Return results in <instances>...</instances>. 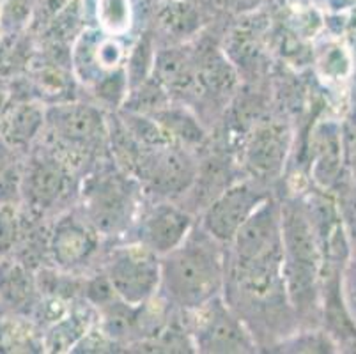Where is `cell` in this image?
Instances as JSON below:
<instances>
[{
    "mask_svg": "<svg viewBox=\"0 0 356 354\" xmlns=\"http://www.w3.org/2000/svg\"><path fill=\"white\" fill-rule=\"evenodd\" d=\"M184 314L190 317L186 331L197 353L245 354L259 351V344L250 328L232 310L223 294L204 307Z\"/></svg>",
    "mask_w": 356,
    "mask_h": 354,
    "instance_id": "cell-6",
    "label": "cell"
},
{
    "mask_svg": "<svg viewBox=\"0 0 356 354\" xmlns=\"http://www.w3.org/2000/svg\"><path fill=\"white\" fill-rule=\"evenodd\" d=\"M44 124H47V110L32 103H25L2 117L0 133L9 145L24 151L44 131Z\"/></svg>",
    "mask_w": 356,
    "mask_h": 354,
    "instance_id": "cell-15",
    "label": "cell"
},
{
    "mask_svg": "<svg viewBox=\"0 0 356 354\" xmlns=\"http://www.w3.org/2000/svg\"><path fill=\"white\" fill-rule=\"evenodd\" d=\"M271 347H280L275 351H284V353H337L339 351V346L328 335V331L317 328L293 331L291 335Z\"/></svg>",
    "mask_w": 356,
    "mask_h": 354,
    "instance_id": "cell-19",
    "label": "cell"
},
{
    "mask_svg": "<svg viewBox=\"0 0 356 354\" xmlns=\"http://www.w3.org/2000/svg\"><path fill=\"white\" fill-rule=\"evenodd\" d=\"M55 147L64 156L95 152L108 140L110 128L99 108L87 103H64L47 110V124Z\"/></svg>",
    "mask_w": 356,
    "mask_h": 354,
    "instance_id": "cell-8",
    "label": "cell"
},
{
    "mask_svg": "<svg viewBox=\"0 0 356 354\" xmlns=\"http://www.w3.org/2000/svg\"><path fill=\"white\" fill-rule=\"evenodd\" d=\"M341 289L349 316H351L353 323L356 324V250H353L348 262L342 268Z\"/></svg>",
    "mask_w": 356,
    "mask_h": 354,
    "instance_id": "cell-24",
    "label": "cell"
},
{
    "mask_svg": "<svg viewBox=\"0 0 356 354\" xmlns=\"http://www.w3.org/2000/svg\"><path fill=\"white\" fill-rule=\"evenodd\" d=\"M73 188L70 161L59 149H44L27 160L22 181V197L31 209L43 214L59 206Z\"/></svg>",
    "mask_w": 356,
    "mask_h": 354,
    "instance_id": "cell-10",
    "label": "cell"
},
{
    "mask_svg": "<svg viewBox=\"0 0 356 354\" xmlns=\"http://www.w3.org/2000/svg\"><path fill=\"white\" fill-rule=\"evenodd\" d=\"M342 142H344L346 170L356 181V105L342 124Z\"/></svg>",
    "mask_w": 356,
    "mask_h": 354,
    "instance_id": "cell-25",
    "label": "cell"
},
{
    "mask_svg": "<svg viewBox=\"0 0 356 354\" xmlns=\"http://www.w3.org/2000/svg\"><path fill=\"white\" fill-rule=\"evenodd\" d=\"M199 170L192 149L176 142L140 145L128 174L151 200H176L188 193Z\"/></svg>",
    "mask_w": 356,
    "mask_h": 354,
    "instance_id": "cell-4",
    "label": "cell"
},
{
    "mask_svg": "<svg viewBox=\"0 0 356 354\" xmlns=\"http://www.w3.org/2000/svg\"><path fill=\"white\" fill-rule=\"evenodd\" d=\"M103 275L122 303L129 307L158 298L161 282V257L137 241H124L106 250Z\"/></svg>",
    "mask_w": 356,
    "mask_h": 354,
    "instance_id": "cell-5",
    "label": "cell"
},
{
    "mask_svg": "<svg viewBox=\"0 0 356 354\" xmlns=\"http://www.w3.org/2000/svg\"><path fill=\"white\" fill-rule=\"evenodd\" d=\"M341 223L351 245V252L356 250V181L346 174L332 190Z\"/></svg>",
    "mask_w": 356,
    "mask_h": 354,
    "instance_id": "cell-20",
    "label": "cell"
},
{
    "mask_svg": "<svg viewBox=\"0 0 356 354\" xmlns=\"http://www.w3.org/2000/svg\"><path fill=\"white\" fill-rule=\"evenodd\" d=\"M270 195L268 186L250 177L236 179L200 211L197 223L213 239L229 246L243 223Z\"/></svg>",
    "mask_w": 356,
    "mask_h": 354,
    "instance_id": "cell-7",
    "label": "cell"
},
{
    "mask_svg": "<svg viewBox=\"0 0 356 354\" xmlns=\"http://www.w3.org/2000/svg\"><path fill=\"white\" fill-rule=\"evenodd\" d=\"M98 19L103 31L110 35H121L131 27L129 0H99Z\"/></svg>",
    "mask_w": 356,
    "mask_h": 354,
    "instance_id": "cell-22",
    "label": "cell"
},
{
    "mask_svg": "<svg viewBox=\"0 0 356 354\" xmlns=\"http://www.w3.org/2000/svg\"><path fill=\"white\" fill-rule=\"evenodd\" d=\"M18 151L0 136V204H15L22 197L25 163Z\"/></svg>",
    "mask_w": 356,
    "mask_h": 354,
    "instance_id": "cell-17",
    "label": "cell"
},
{
    "mask_svg": "<svg viewBox=\"0 0 356 354\" xmlns=\"http://www.w3.org/2000/svg\"><path fill=\"white\" fill-rule=\"evenodd\" d=\"M20 234V218L15 204H0V255H8L15 250Z\"/></svg>",
    "mask_w": 356,
    "mask_h": 354,
    "instance_id": "cell-23",
    "label": "cell"
},
{
    "mask_svg": "<svg viewBox=\"0 0 356 354\" xmlns=\"http://www.w3.org/2000/svg\"><path fill=\"white\" fill-rule=\"evenodd\" d=\"M34 291V278L24 262L0 266V294L13 307L25 303Z\"/></svg>",
    "mask_w": 356,
    "mask_h": 354,
    "instance_id": "cell-18",
    "label": "cell"
},
{
    "mask_svg": "<svg viewBox=\"0 0 356 354\" xmlns=\"http://www.w3.org/2000/svg\"><path fill=\"white\" fill-rule=\"evenodd\" d=\"M144 199V191L134 175L121 168H102L83 179L80 213L102 238L126 239L140 214Z\"/></svg>",
    "mask_w": 356,
    "mask_h": 354,
    "instance_id": "cell-3",
    "label": "cell"
},
{
    "mask_svg": "<svg viewBox=\"0 0 356 354\" xmlns=\"http://www.w3.org/2000/svg\"><path fill=\"white\" fill-rule=\"evenodd\" d=\"M282 275L298 324L321 321L323 253L303 199L280 200Z\"/></svg>",
    "mask_w": 356,
    "mask_h": 354,
    "instance_id": "cell-2",
    "label": "cell"
},
{
    "mask_svg": "<svg viewBox=\"0 0 356 354\" xmlns=\"http://www.w3.org/2000/svg\"><path fill=\"white\" fill-rule=\"evenodd\" d=\"M289 151V128L277 121L262 122L248 135L243 147L241 167L250 179L268 186L284 172Z\"/></svg>",
    "mask_w": 356,
    "mask_h": 354,
    "instance_id": "cell-12",
    "label": "cell"
},
{
    "mask_svg": "<svg viewBox=\"0 0 356 354\" xmlns=\"http://www.w3.org/2000/svg\"><path fill=\"white\" fill-rule=\"evenodd\" d=\"M89 335V323L83 321V316L79 314H70L66 317H60L55 328L50 333L48 346L54 347V351H71L79 346L82 339Z\"/></svg>",
    "mask_w": 356,
    "mask_h": 354,
    "instance_id": "cell-21",
    "label": "cell"
},
{
    "mask_svg": "<svg viewBox=\"0 0 356 354\" xmlns=\"http://www.w3.org/2000/svg\"><path fill=\"white\" fill-rule=\"evenodd\" d=\"M0 106H2V105H0ZM2 117H4V115H2V108H0V122H2Z\"/></svg>",
    "mask_w": 356,
    "mask_h": 354,
    "instance_id": "cell-26",
    "label": "cell"
},
{
    "mask_svg": "<svg viewBox=\"0 0 356 354\" xmlns=\"http://www.w3.org/2000/svg\"><path fill=\"white\" fill-rule=\"evenodd\" d=\"M151 77L167 90L168 96L190 92L199 86V67L197 57L179 48H167L154 54Z\"/></svg>",
    "mask_w": 356,
    "mask_h": 354,
    "instance_id": "cell-14",
    "label": "cell"
},
{
    "mask_svg": "<svg viewBox=\"0 0 356 354\" xmlns=\"http://www.w3.org/2000/svg\"><path fill=\"white\" fill-rule=\"evenodd\" d=\"M102 234L87 222L80 209L59 214L48 232V259L55 269L73 275L99 253Z\"/></svg>",
    "mask_w": 356,
    "mask_h": 354,
    "instance_id": "cell-11",
    "label": "cell"
},
{
    "mask_svg": "<svg viewBox=\"0 0 356 354\" xmlns=\"http://www.w3.org/2000/svg\"><path fill=\"white\" fill-rule=\"evenodd\" d=\"M151 117L161 126V129L167 133L170 140L184 145V147L200 144L206 138L199 122L186 110L172 108L170 105H167L158 110V112H154Z\"/></svg>",
    "mask_w": 356,
    "mask_h": 354,
    "instance_id": "cell-16",
    "label": "cell"
},
{
    "mask_svg": "<svg viewBox=\"0 0 356 354\" xmlns=\"http://www.w3.org/2000/svg\"><path fill=\"white\" fill-rule=\"evenodd\" d=\"M346 174L342 124L319 122L310 136V175L316 188L332 191Z\"/></svg>",
    "mask_w": 356,
    "mask_h": 354,
    "instance_id": "cell-13",
    "label": "cell"
},
{
    "mask_svg": "<svg viewBox=\"0 0 356 354\" xmlns=\"http://www.w3.org/2000/svg\"><path fill=\"white\" fill-rule=\"evenodd\" d=\"M195 223V214L183 204L176 200H153L142 206L129 241L140 243L158 257H163L188 238Z\"/></svg>",
    "mask_w": 356,
    "mask_h": 354,
    "instance_id": "cell-9",
    "label": "cell"
},
{
    "mask_svg": "<svg viewBox=\"0 0 356 354\" xmlns=\"http://www.w3.org/2000/svg\"><path fill=\"white\" fill-rule=\"evenodd\" d=\"M227 277V246L199 223L177 248L161 257L158 296L177 312H193L222 296Z\"/></svg>",
    "mask_w": 356,
    "mask_h": 354,
    "instance_id": "cell-1",
    "label": "cell"
}]
</instances>
